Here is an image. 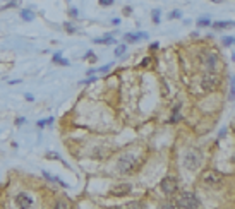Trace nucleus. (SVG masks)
Wrapping results in <instances>:
<instances>
[{
  "instance_id": "obj_21",
  "label": "nucleus",
  "mask_w": 235,
  "mask_h": 209,
  "mask_svg": "<svg viewBox=\"0 0 235 209\" xmlns=\"http://www.w3.org/2000/svg\"><path fill=\"white\" fill-rule=\"evenodd\" d=\"M124 52H125V46L122 45V46H118V48L115 50V55H117V57H120L122 53H124Z\"/></svg>"
},
{
  "instance_id": "obj_8",
  "label": "nucleus",
  "mask_w": 235,
  "mask_h": 209,
  "mask_svg": "<svg viewBox=\"0 0 235 209\" xmlns=\"http://www.w3.org/2000/svg\"><path fill=\"white\" fill-rule=\"evenodd\" d=\"M16 204L19 206V208H22V209H28V208H31L33 206V199H31V195H28V194H19L17 197H16Z\"/></svg>"
},
{
  "instance_id": "obj_25",
  "label": "nucleus",
  "mask_w": 235,
  "mask_h": 209,
  "mask_svg": "<svg viewBox=\"0 0 235 209\" xmlns=\"http://www.w3.org/2000/svg\"><path fill=\"white\" fill-rule=\"evenodd\" d=\"M70 15H72V17H76V15H77V10H76V9H70Z\"/></svg>"
},
{
  "instance_id": "obj_4",
  "label": "nucleus",
  "mask_w": 235,
  "mask_h": 209,
  "mask_svg": "<svg viewBox=\"0 0 235 209\" xmlns=\"http://www.w3.org/2000/svg\"><path fill=\"white\" fill-rule=\"evenodd\" d=\"M201 178H202V183L208 187H218L221 183V175L216 170H206Z\"/></svg>"
},
{
  "instance_id": "obj_10",
  "label": "nucleus",
  "mask_w": 235,
  "mask_h": 209,
  "mask_svg": "<svg viewBox=\"0 0 235 209\" xmlns=\"http://www.w3.org/2000/svg\"><path fill=\"white\" fill-rule=\"evenodd\" d=\"M144 38H146L144 33H141V35H125V41L132 43V41H137V40H144Z\"/></svg>"
},
{
  "instance_id": "obj_6",
  "label": "nucleus",
  "mask_w": 235,
  "mask_h": 209,
  "mask_svg": "<svg viewBox=\"0 0 235 209\" xmlns=\"http://www.w3.org/2000/svg\"><path fill=\"white\" fill-rule=\"evenodd\" d=\"M179 187V183H177V178H173V177H166L161 180V190L165 192V194H173L175 190Z\"/></svg>"
},
{
  "instance_id": "obj_27",
  "label": "nucleus",
  "mask_w": 235,
  "mask_h": 209,
  "mask_svg": "<svg viewBox=\"0 0 235 209\" xmlns=\"http://www.w3.org/2000/svg\"><path fill=\"white\" fill-rule=\"evenodd\" d=\"M211 2H214V4H220L221 0H211Z\"/></svg>"
},
{
  "instance_id": "obj_16",
  "label": "nucleus",
  "mask_w": 235,
  "mask_h": 209,
  "mask_svg": "<svg viewBox=\"0 0 235 209\" xmlns=\"http://www.w3.org/2000/svg\"><path fill=\"white\" fill-rule=\"evenodd\" d=\"M177 17H180V10H173L168 14V19H177Z\"/></svg>"
},
{
  "instance_id": "obj_9",
  "label": "nucleus",
  "mask_w": 235,
  "mask_h": 209,
  "mask_svg": "<svg viewBox=\"0 0 235 209\" xmlns=\"http://www.w3.org/2000/svg\"><path fill=\"white\" fill-rule=\"evenodd\" d=\"M234 26H235V22H214L213 24L214 29H230Z\"/></svg>"
},
{
  "instance_id": "obj_20",
  "label": "nucleus",
  "mask_w": 235,
  "mask_h": 209,
  "mask_svg": "<svg viewBox=\"0 0 235 209\" xmlns=\"http://www.w3.org/2000/svg\"><path fill=\"white\" fill-rule=\"evenodd\" d=\"M113 4V0H100V5H103V7H108Z\"/></svg>"
},
{
  "instance_id": "obj_11",
  "label": "nucleus",
  "mask_w": 235,
  "mask_h": 209,
  "mask_svg": "<svg viewBox=\"0 0 235 209\" xmlns=\"http://www.w3.org/2000/svg\"><path fill=\"white\" fill-rule=\"evenodd\" d=\"M216 60H218V57H216V55H209V57H208L206 65L209 67V69H214V65H216Z\"/></svg>"
},
{
  "instance_id": "obj_12",
  "label": "nucleus",
  "mask_w": 235,
  "mask_h": 209,
  "mask_svg": "<svg viewBox=\"0 0 235 209\" xmlns=\"http://www.w3.org/2000/svg\"><path fill=\"white\" fill-rule=\"evenodd\" d=\"M21 17L24 19V21H31V19L35 17V14H33L31 10H22V12H21Z\"/></svg>"
},
{
  "instance_id": "obj_13",
  "label": "nucleus",
  "mask_w": 235,
  "mask_h": 209,
  "mask_svg": "<svg viewBox=\"0 0 235 209\" xmlns=\"http://www.w3.org/2000/svg\"><path fill=\"white\" fill-rule=\"evenodd\" d=\"M221 41H223V45H227V46H228V45H234V43H235V38H232V36H225Z\"/></svg>"
},
{
  "instance_id": "obj_18",
  "label": "nucleus",
  "mask_w": 235,
  "mask_h": 209,
  "mask_svg": "<svg viewBox=\"0 0 235 209\" xmlns=\"http://www.w3.org/2000/svg\"><path fill=\"white\" fill-rule=\"evenodd\" d=\"M197 24H199V26H209L211 22H209V19H204V17H202V19H199V21H197Z\"/></svg>"
},
{
  "instance_id": "obj_14",
  "label": "nucleus",
  "mask_w": 235,
  "mask_h": 209,
  "mask_svg": "<svg viewBox=\"0 0 235 209\" xmlns=\"http://www.w3.org/2000/svg\"><path fill=\"white\" fill-rule=\"evenodd\" d=\"M95 41L96 43H115V40L108 36V38H100V40H95Z\"/></svg>"
},
{
  "instance_id": "obj_22",
  "label": "nucleus",
  "mask_w": 235,
  "mask_h": 209,
  "mask_svg": "<svg viewBox=\"0 0 235 209\" xmlns=\"http://www.w3.org/2000/svg\"><path fill=\"white\" fill-rule=\"evenodd\" d=\"M47 158H50V160H60V158H58V154H53V153H48V154H47Z\"/></svg>"
},
{
  "instance_id": "obj_23",
  "label": "nucleus",
  "mask_w": 235,
  "mask_h": 209,
  "mask_svg": "<svg viewBox=\"0 0 235 209\" xmlns=\"http://www.w3.org/2000/svg\"><path fill=\"white\" fill-rule=\"evenodd\" d=\"M47 124H48V122H43V120H40V122H38V127H40V129H43Z\"/></svg>"
},
{
  "instance_id": "obj_3",
  "label": "nucleus",
  "mask_w": 235,
  "mask_h": 209,
  "mask_svg": "<svg viewBox=\"0 0 235 209\" xmlns=\"http://www.w3.org/2000/svg\"><path fill=\"white\" fill-rule=\"evenodd\" d=\"M177 208H199L201 202L197 201V197L194 194H189V192H185V194H182L177 199V204H175Z\"/></svg>"
},
{
  "instance_id": "obj_5",
  "label": "nucleus",
  "mask_w": 235,
  "mask_h": 209,
  "mask_svg": "<svg viewBox=\"0 0 235 209\" xmlns=\"http://www.w3.org/2000/svg\"><path fill=\"white\" fill-rule=\"evenodd\" d=\"M218 84H220V77L213 74V72H209L206 76L202 77V81H201V88L204 91H213L218 88Z\"/></svg>"
},
{
  "instance_id": "obj_26",
  "label": "nucleus",
  "mask_w": 235,
  "mask_h": 209,
  "mask_svg": "<svg viewBox=\"0 0 235 209\" xmlns=\"http://www.w3.org/2000/svg\"><path fill=\"white\" fill-rule=\"evenodd\" d=\"M158 46H160L158 43H153V45H151V46H149V48H151V50H156V48H158Z\"/></svg>"
},
{
  "instance_id": "obj_15",
  "label": "nucleus",
  "mask_w": 235,
  "mask_h": 209,
  "mask_svg": "<svg viewBox=\"0 0 235 209\" xmlns=\"http://www.w3.org/2000/svg\"><path fill=\"white\" fill-rule=\"evenodd\" d=\"M153 21L156 22V24L160 22V10H158V9H156V10H153Z\"/></svg>"
},
{
  "instance_id": "obj_17",
  "label": "nucleus",
  "mask_w": 235,
  "mask_h": 209,
  "mask_svg": "<svg viewBox=\"0 0 235 209\" xmlns=\"http://www.w3.org/2000/svg\"><path fill=\"white\" fill-rule=\"evenodd\" d=\"M127 208H144V204H141V202H129Z\"/></svg>"
},
{
  "instance_id": "obj_24",
  "label": "nucleus",
  "mask_w": 235,
  "mask_h": 209,
  "mask_svg": "<svg viewBox=\"0 0 235 209\" xmlns=\"http://www.w3.org/2000/svg\"><path fill=\"white\" fill-rule=\"evenodd\" d=\"M151 60H153V58H144V62L141 63V65H143V67H144V65H148V63L151 62Z\"/></svg>"
},
{
  "instance_id": "obj_2",
  "label": "nucleus",
  "mask_w": 235,
  "mask_h": 209,
  "mask_svg": "<svg viewBox=\"0 0 235 209\" xmlns=\"http://www.w3.org/2000/svg\"><path fill=\"white\" fill-rule=\"evenodd\" d=\"M184 165L187 170H196L201 165V153L197 149H189L184 158Z\"/></svg>"
},
{
  "instance_id": "obj_7",
  "label": "nucleus",
  "mask_w": 235,
  "mask_h": 209,
  "mask_svg": "<svg viewBox=\"0 0 235 209\" xmlns=\"http://www.w3.org/2000/svg\"><path fill=\"white\" fill-rule=\"evenodd\" d=\"M131 192V185L129 183H117L110 188V194L112 195H117V197H122V195H127Z\"/></svg>"
},
{
  "instance_id": "obj_19",
  "label": "nucleus",
  "mask_w": 235,
  "mask_h": 209,
  "mask_svg": "<svg viewBox=\"0 0 235 209\" xmlns=\"http://www.w3.org/2000/svg\"><path fill=\"white\" fill-rule=\"evenodd\" d=\"M230 98H235V79H232V89H230Z\"/></svg>"
},
{
  "instance_id": "obj_1",
  "label": "nucleus",
  "mask_w": 235,
  "mask_h": 209,
  "mask_svg": "<svg viewBox=\"0 0 235 209\" xmlns=\"http://www.w3.org/2000/svg\"><path fill=\"white\" fill-rule=\"evenodd\" d=\"M136 161H137V158H136L134 154H124V156H120V160L117 161V170L120 173H129L132 168H134Z\"/></svg>"
}]
</instances>
